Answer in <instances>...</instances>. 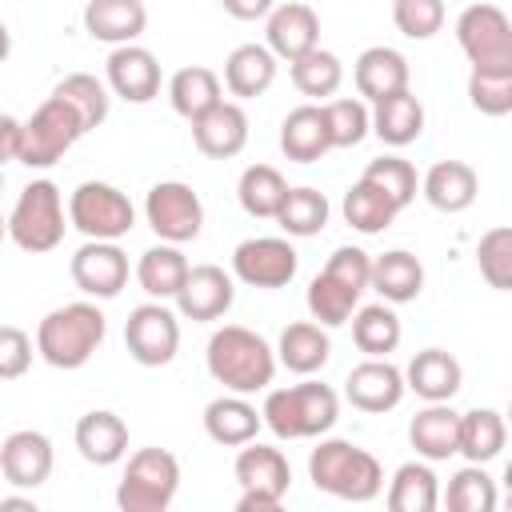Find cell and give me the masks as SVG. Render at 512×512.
I'll use <instances>...</instances> for the list:
<instances>
[{"instance_id": "cell-1", "label": "cell", "mask_w": 512, "mask_h": 512, "mask_svg": "<svg viewBox=\"0 0 512 512\" xmlns=\"http://www.w3.org/2000/svg\"><path fill=\"white\" fill-rule=\"evenodd\" d=\"M204 364H208V376L216 384H224L228 392L252 396V392H264L272 384L276 348L244 324H224L212 332V340L204 348Z\"/></svg>"}, {"instance_id": "cell-2", "label": "cell", "mask_w": 512, "mask_h": 512, "mask_svg": "<svg viewBox=\"0 0 512 512\" xmlns=\"http://www.w3.org/2000/svg\"><path fill=\"white\" fill-rule=\"evenodd\" d=\"M108 336V320L92 300H72L52 308L40 324H36V356L52 368H84L96 348Z\"/></svg>"}, {"instance_id": "cell-3", "label": "cell", "mask_w": 512, "mask_h": 512, "mask_svg": "<svg viewBox=\"0 0 512 512\" xmlns=\"http://www.w3.org/2000/svg\"><path fill=\"white\" fill-rule=\"evenodd\" d=\"M308 480L316 484V492L368 504L384 488V468L368 448L352 440H320L308 456Z\"/></svg>"}, {"instance_id": "cell-4", "label": "cell", "mask_w": 512, "mask_h": 512, "mask_svg": "<svg viewBox=\"0 0 512 512\" xmlns=\"http://www.w3.org/2000/svg\"><path fill=\"white\" fill-rule=\"evenodd\" d=\"M264 392L268 396H264L260 420L280 440L324 436L340 420V396L320 380H304V384H292V388H264Z\"/></svg>"}, {"instance_id": "cell-5", "label": "cell", "mask_w": 512, "mask_h": 512, "mask_svg": "<svg viewBox=\"0 0 512 512\" xmlns=\"http://www.w3.org/2000/svg\"><path fill=\"white\" fill-rule=\"evenodd\" d=\"M64 196L52 180H32L24 184V192L16 196L12 212H8V236L20 252L44 256L52 248H60L64 240Z\"/></svg>"}, {"instance_id": "cell-6", "label": "cell", "mask_w": 512, "mask_h": 512, "mask_svg": "<svg viewBox=\"0 0 512 512\" xmlns=\"http://www.w3.org/2000/svg\"><path fill=\"white\" fill-rule=\"evenodd\" d=\"M180 492V460L168 448H140L128 456L116 484V504L124 512H164Z\"/></svg>"}, {"instance_id": "cell-7", "label": "cell", "mask_w": 512, "mask_h": 512, "mask_svg": "<svg viewBox=\"0 0 512 512\" xmlns=\"http://www.w3.org/2000/svg\"><path fill=\"white\" fill-rule=\"evenodd\" d=\"M236 480H240L236 512H276L288 496L292 468H288V456L280 448L248 440L236 452Z\"/></svg>"}, {"instance_id": "cell-8", "label": "cell", "mask_w": 512, "mask_h": 512, "mask_svg": "<svg viewBox=\"0 0 512 512\" xmlns=\"http://www.w3.org/2000/svg\"><path fill=\"white\" fill-rule=\"evenodd\" d=\"M68 224L88 240H120L136 224V208L128 192L108 180H84L68 196Z\"/></svg>"}, {"instance_id": "cell-9", "label": "cell", "mask_w": 512, "mask_h": 512, "mask_svg": "<svg viewBox=\"0 0 512 512\" xmlns=\"http://www.w3.org/2000/svg\"><path fill=\"white\" fill-rule=\"evenodd\" d=\"M80 136H84V128H80L76 112L60 96H48L28 120H20L16 160L24 168H52Z\"/></svg>"}, {"instance_id": "cell-10", "label": "cell", "mask_w": 512, "mask_h": 512, "mask_svg": "<svg viewBox=\"0 0 512 512\" xmlns=\"http://www.w3.org/2000/svg\"><path fill=\"white\" fill-rule=\"evenodd\" d=\"M456 44L480 72H512V20L496 4H468L456 16Z\"/></svg>"}, {"instance_id": "cell-11", "label": "cell", "mask_w": 512, "mask_h": 512, "mask_svg": "<svg viewBox=\"0 0 512 512\" xmlns=\"http://www.w3.org/2000/svg\"><path fill=\"white\" fill-rule=\"evenodd\" d=\"M124 348L144 368H164L180 352V320L164 300L136 304L124 320Z\"/></svg>"}, {"instance_id": "cell-12", "label": "cell", "mask_w": 512, "mask_h": 512, "mask_svg": "<svg viewBox=\"0 0 512 512\" xmlns=\"http://www.w3.org/2000/svg\"><path fill=\"white\" fill-rule=\"evenodd\" d=\"M144 220L164 244H188L204 228V204L184 180H160L144 196Z\"/></svg>"}, {"instance_id": "cell-13", "label": "cell", "mask_w": 512, "mask_h": 512, "mask_svg": "<svg viewBox=\"0 0 512 512\" xmlns=\"http://www.w3.org/2000/svg\"><path fill=\"white\" fill-rule=\"evenodd\" d=\"M300 256L288 236H252L232 252V276L248 288H284L292 284Z\"/></svg>"}, {"instance_id": "cell-14", "label": "cell", "mask_w": 512, "mask_h": 512, "mask_svg": "<svg viewBox=\"0 0 512 512\" xmlns=\"http://www.w3.org/2000/svg\"><path fill=\"white\" fill-rule=\"evenodd\" d=\"M68 272L88 300H112L128 284V256L116 240H88L72 252Z\"/></svg>"}, {"instance_id": "cell-15", "label": "cell", "mask_w": 512, "mask_h": 512, "mask_svg": "<svg viewBox=\"0 0 512 512\" xmlns=\"http://www.w3.org/2000/svg\"><path fill=\"white\" fill-rule=\"evenodd\" d=\"M172 300H176V312L184 320L208 324V320H220L232 308L236 280L220 264H196V268H188V276H184V284H180V292Z\"/></svg>"}, {"instance_id": "cell-16", "label": "cell", "mask_w": 512, "mask_h": 512, "mask_svg": "<svg viewBox=\"0 0 512 512\" xmlns=\"http://www.w3.org/2000/svg\"><path fill=\"white\" fill-rule=\"evenodd\" d=\"M52 464H56L52 440L36 428H20L0 440V472L12 488H28V492L40 488L52 476Z\"/></svg>"}, {"instance_id": "cell-17", "label": "cell", "mask_w": 512, "mask_h": 512, "mask_svg": "<svg viewBox=\"0 0 512 512\" xmlns=\"http://www.w3.org/2000/svg\"><path fill=\"white\" fill-rule=\"evenodd\" d=\"M108 92H116L128 104H148L160 96V60L144 44H116L108 64Z\"/></svg>"}, {"instance_id": "cell-18", "label": "cell", "mask_w": 512, "mask_h": 512, "mask_svg": "<svg viewBox=\"0 0 512 512\" xmlns=\"http://www.w3.org/2000/svg\"><path fill=\"white\" fill-rule=\"evenodd\" d=\"M404 372L396 364H388V356H368L364 364H356L344 380V396L352 408L360 412H392L400 400H404Z\"/></svg>"}, {"instance_id": "cell-19", "label": "cell", "mask_w": 512, "mask_h": 512, "mask_svg": "<svg viewBox=\"0 0 512 512\" xmlns=\"http://www.w3.org/2000/svg\"><path fill=\"white\" fill-rule=\"evenodd\" d=\"M264 36H268V52L276 60H296L304 52H312L320 44V16L312 4L304 0H288V4H276L268 12V24H264Z\"/></svg>"}, {"instance_id": "cell-20", "label": "cell", "mask_w": 512, "mask_h": 512, "mask_svg": "<svg viewBox=\"0 0 512 512\" xmlns=\"http://www.w3.org/2000/svg\"><path fill=\"white\" fill-rule=\"evenodd\" d=\"M188 124H192V144L208 160H232L248 144V112L236 100H220Z\"/></svg>"}, {"instance_id": "cell-21", "label": "cell", "mask_w": 512, "mask_h": 512, "mask_svg": "<svg viewBox=\"0 0 512 512\" xmlns=\"http://www.w3.org/2000/svg\"><path fill=\"white\" fill-rule=\"evenodd\" d=\"M148 28L144 0H88L84 4V32L100 44H136Z\"/></svg>"}, {"instance_id": "cell-22", "label": "cell", "mask_w": 512, "mask_h": 512, "mask_svg": "<svg viewBox=\"0 0 512 512\" xmlns=\"http://www.w3.org/2000/svg\"><path fill=\"white\" fill-rule=\"evenodd\" d=\"M72 440H76V452L88 464H96V468H108V464H116V460L128 456V424L116 412H108V408L84 412L76 420Z\"/></svg>"}, {"instance_id": "cell-23", "label": "cell", "mask_w": 512, "mask_h": 512, "mask_svg": "<svg viewBox=\"0 0 512 512\" xmlns=\"http://www.w3.org/2000/svg\"><path fill=\"white\" fill-rule=\"evenodd\" d=\"M460 380H464L460 360H456L452 352H444V348H424V352H416V356L408 360V368H404V388L416 392L424 404L452 400V396L460 392Z\"/></svg>"}, {"instance_id": "cell-24", "label": "cell", "mask_w": 512, "mask_h": 512, "mask_svg": "<svg viewBox=\"0 0 512 512\" xmlns=\"http://www.w3.org/2000/svg\"><path fill=\"white\" fill-rule=\"evenodd\" d=\"M420 192H424V200H428L436 212H448V216H452V212L472 208V200H476V192H480V176H476V168L464 164V160H436V164L424 172Z\"/></svg>"}, {"instance_id": "cell-25", "label": "cell", "mask_w": 512, "mask_h": 512, "mask_svg": "<svg viewBox=\"0 0 512 512\" xmlns=\"http://www.w3.org/2000/svg\"><path fill=\"white\" fill-rule=\"evenodd\" d=\"M408 60H404V52H396V48H384V44H376V48H364L360 56H356V64H352V80H356V92L364 96V100H384V96H392V92H404L408 88Z\"/></svg>"}, {"instance_id": "cell-26", "label": "cell", "mask_w": 512, "mask_h": 512, "mask_svg": "<svg viewBox=\"0 0 512 512\" xmlns=\"http://www.w3.org/2000/svg\"><path fill=\"white\" fill-rule=\"evenodd\" d=\"M260 424H264L260 420V408L248 396H240V392L216 396L204 408V432H208V440H216L224 448H240V444L256 440Z\"/></svg>"}, {"instance_id": "cell-27", "label": "cell", "mask_w": 512, "mask_h": 512, "mask_svg": "<svg viewBox=\"0 0 512 512\" xmlns=\"http://www.w3.org/2000/svg\"><path fill=\"white\" fill-rule=\"evenodd\" d=\"M328 356H332V340H328V328L316 320H296L276 340V364H284L296 376L320 372L328 364Z\"/></svg>"}, {"instance_id": "cell-28", "label": "cell", "mask_w": 512, "mask_h": 512, "mask_svg": "<svg viewBox=\"0 0 512 512\" xmlns=\"http://www.w3.org/2000/svg\"><path fill=\"white\" fill-rule=\"evenodd\" d=\"M456 432H460V412L448 404V400H436V404H424L412 424H408V440L416 448V456L424 460H448L456 456Z\"/></svg>"}, {"instance_id": "cell-29", "label": "cell", "mask_w": 512, "mask_h": 512, "mask_svg": "<svg viewBox=\"0 0 512 512\" xmlns=\"http://www.w3.org/2000/svg\"><path fill=\"white\" fill-rule=\"evenodd\" d=\"M280 152L288 160H296V164H316L324 152H332L320 104H300V108H292L284 116V124H280Z\"/></svg>"}, {"instance_id": "cell-30", "label": "cell", "mask_w": 512, "mask_h": 512, "mask_svg": "<svg viewBox=\"0 0 512 512\" xmlns=\"http://www.w3.org/2000/svg\"><path fill=\"white\" fill-rule=\"evenodd\" d=\"M368 120H372V136H380L388 148H404V144L420 140V132H424V104L404 88V92L376 100Z\"/></svg>"}, {"instance_id": "cell-31", "label": "cell", "mask_w": 512, "mask_h": 512, "mask_svg": "<svg viewBox=\"0 0 512 512\" xmlns=\"http://www.w3.org/2000/svg\"><path fill=\"white\" fill-rule=\"evenodd\" d=\"M276 80V56L264 44H240L224 60V88L236 100H256Z\"/></svg>"}, {"instance_id": "cell-32", "label": "cell", "mask_w": 512, "mask_h": 512, "mask_svg": "<svg viewBox=\"0 0 512 512\" xmlns=\"http://www.w3.org/2000/svg\"><path fill=\"white\" fill-rule=\"evenodd\" d=\"M368 288H376L384 304H408V300H416L424 292V264L412 252L392 248V252L372 260Z\"/></svg>"}, {"instance_id": "cell-33", "label": "cell", "mask_w": 512, "mask_h": 512, "mask_svg": "<svg viewBox=\"0 0 512 512\" xmlns=\"http://www.w3.org/2000/svg\"><path fill=\"white\" fill-rule=\"evenodd\" d=\"M188 256L180 252V244H152L148 252H140L136 260V284L152 296V300H172L188 276Z\"/></svg>"}, {"instance_id": "cell-34", "label": "cell", "mask_w": 512, "mask_h": 512, "mask_svg": "<svg viewBox=\"0 0 512 512\" xmlns=\"http://www.w3.org/2000/svg\"><path fill=\"white\" fill-rule=\"evenodd\" d=\"M504 440H508V428H504V416L496 408H468L460 412V432H456V452L468 460V464H488L504 452Z\"/></svg>"}, {"instance_id": "cell-35", "label": "cell", "mask_w": 512, "mask_h": 512, "mask_svg": "<svg viewBox=\"0 0 512 512\" xmlns=\"http://www.w3.org/2000/svg\"><path fill=\"white\" fill-rule=\"evenodd\" d=\"M168 100H172V112L184 116V120H196L200 112H208L212 104L224 100V84L212 68L204 64H188L180 72H172L168 80Z\"/></svg>"}, {"instance_id": "cell-36", "label": "cell", "mask_w": 512, "mask_h": 512, "mask_svg": "<svg viewBox=\"0 0 512 512\" xmlns=\"http://www.w3.org/2000/svg\"><path fill=\"white\" fill-rule=\"evenodd\" d=\"M328 216H332V204H328L324 192H316V188H288L272 220L284 228V236L304 240V236L324 232L328 228Z\"/></svg>"}, {"instance_id": "cell-37", "label": "cell", "mask_w": 512, "mask_h": 512, "mask_svg": "<svg viewBox=\"0 0 512 512\" xmlns=\"http://www.w3.org/2000/svg\"><path fill=\"white\" fill-rule=\"evenodd\" d=\"M440 504V484L436 472L420 460H408L392 472L388 480V508L392 512H432Z\"/></svg>"}, {"instance_id": "cell-38", "label": "cell", "mask_w": 512, "mask_h": 512, "mask_svg": "<svg viewBox=\"0 0 512 512\" xmlns=\"http://www.w3.org/2000/svg\"><path fill=\"white\" fill-rule=\"evenodd\" d=\"M52 96H60V100L76 112V120H80L84 132L100 128V124L108 120V104H112V96H108V84L96 80L92 72H72V76H64V80L52 88Z\"/></svg>"}, {"instance_id": "cell-39", "label": "cell", "mask_w": 512, "mask_h": 512, "mask_svg": "<svg viewBox=\"0 0 512 512\" xmlns=\"http://www.w3.org/2000/svg\"><path fill=\"white\" fill-rule=\"evenodd\" d=\"M284 192H288V180L272 164H248L240 172V184H236L240 208L248 216H256V220H272L276 208H280V200H284Z\"/></svg>"}, {"instance_id": "cell-40", "label": "cell", "mask_w": 512, "mask_h": 512, "mask_svg": "<svg viewBox=\"0 0 512 512\" xmlns=\"http://www.w3.org/2000/svg\"><path fill=\"white\" fill-rule=\"evenodd\" d=\"M352 320V340H356V348L364 352V356H388V352H396V344H400V336H404V328H400V316L392 312V304H368V308H360V312H352L348 316Z\"/></svg>"}, {"instance_id": "cell-41", "label": "cell", "mask_w": 512, "mask_h": 512, "mask_svg": "<svg viewBox=\"0 0 512 512\" xmlns=\"http://www.w3.org/2000/svg\"><path fill=\"white\" fill-rule=\"evenodd\" d=\"M292 84H296L300 96L328 100V96H336L340 84H344V64H340L336 52H328V48L316 44L312 52H304V56L292 60Z\"/></svg>"}, {"instance_id": "cell-42", "label": "cell", "mask_w": 512, "mask_h": 512, "mask_svg": "<svg viewBox=\"0 0 512 512\" xmlns=\"http://www.w3.org/2000/svg\"><path fill=\"white\" fill-rule=\"evenodd\" d=\"M340 212H344V220L356 228V232H364V236H376V232H384L392 220H396V204L376 188V184H368V180H356L348 192H344V204H340Z\"/></svg>"}, {"instance_id": "cell-43", "label": "cell", "mask_w": 512, "mask_h": 512, "mask_svg": "<svg viewBox=\"0 0 512 512\" xmlns=\"http://www.w3.org/2000/svg\"><path fill=\"white\" fill-rule=\"evenodd\" d=\"M304 300H308V312H312L316 324H324V328H340V324H348V316L356 312L360 292H352L348 284H340L336 276H328V272L320 268V272L312 276Z\"/></svg>"}, {"instance_id": "cell-44", "label": "cell", "mask_w": 512, "mask_h": 512, "mask_svg": "<svg viewBox=\"0 0 512 512\" xmlns=\"http://www.w3.org/2000/svg\"><path fill=\"white\" fill-rule=\"evenodd\" d=\"M444 504L452 512H492L496 508V480L484 472V464H464L460 472H452Z\"/></svg>"}, {"instance_id": "cell-45", "label": "cell", "mask_w": 512, "mask_h": 512, "mask_svg": "<svg viewBox=\"0 0 512 512\" xmlns=\"http://www.w3.org/2000/svg\"><path fill=\"white\" fill-rule=\"evenodd\" d=\"M324 108V124H328V140L332 148H356L368 132H372V120H368V104L356 100V96H336Z\"/></svg>"}, {"instance_id": "cell-46", "label": "cell", "mask_w": 512, "mask_h": 512, "mask_svg": "<svg viewBox=\"0 0 512 512\" xmlns=\"http://www.w3.org/2000/svg\"><path fill=\"white\" fill-rule=\"evenodd\" d=\"M360 180L376 184L396 208H408V204L416 200V188H420L416 168H412L404 156H380V160H368V168H364Z\"/></svg>"}, {"instance_id": "cell-47", "label": "cell", "mask_w": 512, "mask_h": 512, "mask_svg": "<svg viewBox=\"0 0 512 512\" xmlns=\"http://www.w3.org/2000/svg\"><path fill=\"white\" fill-rule=\"evenodd\" d=\"M476 264H480V276L488 280V288H496V292L512 288V228L508 224H496L480 236Z\"/></svg>"}, {"instance_id": "cell-48", "label": "cell", "mask_w": 512, "mask_h": 512, "mask_svg": "<svg viewBox=\"0 0 512 512\" xmlns=\"http://www.w3.org/2000/svg\"><path fill=\"white\" fill-rule=\"evenodd\" d=\"M468 100L484 116H508L512 112V72H468Z\"/></svg>"}, {"instance_id": "cell-49", "label": "cell", "mask_w": 512, "mask_h": 512, "mask_svg": "<svg viewBox=\"0 0 512 512\" xmlns=\"http://www.w3.org/2000/svg\"><path fill=\"white\" fill-rule=\"evenodd\" d=\"M392 20L408 40H432L444 28V0H392Z\"/></svg>"}, {"instance_id": "cell-50", "label": "cell", "mask_w": 512, "mask_h": 512, "mask_svg": "<svg viewBox=\"0 0 512 512\" xmlns=\"http://www.w3.org/2000/svg\"><path fill=\"white\" fill-rule=\"evenodd\" d=\"M32 336L16 324H0V380H20L32 368Z\"/></svg>"}, {"instance_id": "cell-51", "label": "cell", "mask_w": 512, "mask_h": 512, "mask_svg": "<svg viewBox=\"0 0 512 512\" xmlns=\"http://www.w3.org/2000/svg\"><path fill=\"white\" fill-rule=\"evenodd\" d=\"M324 272L336 276L340 284H348L352 292H364L368 288V276H372V256L364 248H356V244H344V248H336L328 256Z\"/></svg>"}, {"instance_id": "cell-52", "label": "cell", "mask_w": 512, "mask_h": 512, "mask_svg": "<svg viewBox=\"0 0 512 512\" xmlns=\"http://www.w3.org/2000/svg\"><path fill=\"white\" fill-rule=\"evenodd\" d=\"M220 4L232 20H264L276 8V0H220Z\"/></svg>"}, {"instance_id": "cell-53", "label": "cell", "mask_w": 512, "mask_h": 512, "mask_svg": "<svg viewBox=\"0 0 512 512\" xmlns=\"http://www.w3.org/2000/svg\"><path fill=\"white\" fill-rule=\"evenodd\" d=\"M16 144H20V120L0 112V168L16 160Z\"/></svg>"}, {"instance_id": "cell-54", "label": "cell", "mask_w": 512, "mask_h": 512, "mask_svg": "<svg viewBox=\"0 0 512 512\" xmlns=\"http://www.w3.org/2000/svg\"><path fill=\"white\" fill-rule=\"evenodd\" d=\"M0 508H24V512H36V500H32V496H0Z\"/></svg>"}, {"instance_id": "cell-55", "label": "cell", "mask_w": 512, "mask_h": 512, "mask_svg": "<svg viewBox=\"0 0 512 512\" xmlns=\"http://www.w3.org/2000/svg\"><path fill=\"white\" fill-rule=\"evenodd\" d=\"M8 52H12V32H8V24L0 20V64L8 60Z\"/></svg>"}, {"instance_id": "cell-56", "label": "cell", "mask_w": 512, "mask_h": 512, "mask_svg": "<svg viewBox=\"0 0 512 512\" xmlns=\"http://www.w3.org/2000/svg\"><path fill=\"white\" fill-rule=\"evenodd\" d=\"M4 236H8V216L0 212V240H4Z\"/></svg>"}, {"instance_id": "cell-57", "label": "cell", "mask_w": 512, "mask_h": 512, "mask_svg": "<svg viewBox=\"0 0 512 512\" xmlns=\"http://www.w3.org/2000/svg\"><path fill=\"white\" fill-rule=\"evenodd\" d=\"M0 188H4V168H0Z\"/></svg>"}]
</instances>
